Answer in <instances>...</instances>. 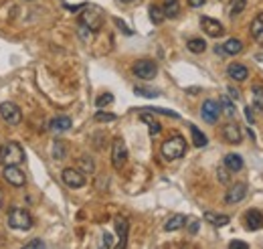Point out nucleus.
<instances>
[{
    "mask_svg": "<svg viewBox=\"0 0 263 249\" xmlns=\"http://www.w3.org/2000/svg\"><path fill=\"white\" fill-rule=\"evenodd\" d=\"M245 227L249 231H259L263 227V213L257 209H251L245 213Z\"/></svg>",
    "mask_w": 263,
    "mask_h": 249,
    "instance_id": "obj_14",
    "label": "nucleus"
},
{
    "mask_svg": "<svg viewBox=\"0 0 263 249\" xmlns=\"http://www.w3.org/2000/svg\"><path fill=\"white\" fill-rule=\"evenodd\" d=\"M184 223H186V217L184 215H172L168 221L164 223V231H178V229H182L184 227Z\"/></svg>",
    "mask_w": 263,
    "mask_h": 249,
    "instance_id": "obj_18",
    "label": "nucleus"
},
{
    "mask_svg": "<svg viewBox=\"0 0 263 249\" xmlns=\"http://www.w3.org/2000/svg\"><path fill=\"white\" fill-rule=\"evenodd\" d=\"M109 104H114V95L112 93H103V95H100V98H98V102H95V105H98V107H105Z\"/></svg>",
    "mask_w": 263,
    "mask_h": 249,
    "instance_id": "obj_34",
    "label": "nucleus"
},
{
    "mask_svg": "<svg viewBox=\"0 0 263 249\" xmlns=\"http://www.w3.org/2000/svg\"><path fill=\"white\" fill-rule=\"evenodd\" d=\"M227 91H229V98H233V100H239L241 98V93L235 89V87H227Z\"/></svg>",
    "mask_w": 263,
    "mask_h": 249,
    "instance_id": "obj_45",
    "label": "nucleus"
},
{
    "mask_svg": "<svg viewBox=\"0 0 263 249\" xmlns=\"http://www.w3.org/2000/svg\"><path fill=\"white\" fill-rule=\"evenodd\" d=\"M245 118L249 124H255V118H253V107H245Z\"/></svg>",
    "mask_w": 263,
    "mask_h": 249,
    "instance_id": "obj_43",
    "label": "nucleus"
},
{
    "mask_svg": "<svg viewBox=\"0 0 263 249\" xmlns=\"http://www.w3.org/2000/svg\"><path fill=\"white\" fill-rule=\"evenodd\" d=\"M150 112H156V114L168 116V118H174V120H178V118H181V116H178L176 112H170V109H162V107H150Z\"/></svg>",
    "mask_w": 263,
    "mask_h": 249,
    "instance_id": "obj_38",
    "label": "nucleus"
},
{
    "mask_svg": "<svg viewBox=\"0 0 263 249\" xmlns=\"http://www.w3.org/2000/svg\"><path fill=\"white\" fill-rule=\"evenodd\" d=\"M221 116V104L215 102V100H206L202 102V107H201V118L206 122V124H215Z\"/></svg>",
    "mask_w": 263,
    "mask_h": 249,
    "instance_id": "obj_9",
    "label": "nucleus"
},
{
    "mask_svg": "<svg viewBox=\"0 0 263 249\" xmlns=\"http://www.w3.org/2000/svg\"><path fill=\"white\" fill-rule=\"evenodd\" d=\"M190 136H192V144H195L197 148H202V146H206V136L197 128V126H190Z\"/></svg>",
    "mask_w": 263,
    "mask_h": 249,
    "instance_id": "obj_25",
    "label": "nucleus"
},
{
    "mask_svg": "<svg viewBox=\"0 0 263 249\" xmlns=\"http://www.w3.org/2000/svg\"><path fill=\"white\" fill-rule=\"evenodd\" d=\"M114 120H118L116 114H105V112H98V114H95V122H114Z\"/></svg>",
    "mask_w": 263,
    "mask_h": 249,
    "instance_id": "obj_36",
    "label": "nucleus"
},
{
    "mask_svg": "<svg viewBox=\"0 0 263 249\" xmlns=\"http://www.w3.org/2000/svg\"><path fill=\"white\" fill-rule=\"evenodd\" d=\"M116 24L120 26V31H123L126 35H132V29H128V26H126V22H121L120 19H116Z\"/></svg>",
    "mask_w": 263,
    "mask_h": 249,
    "instance_id": "obj_44",
    "label": "nucleus"
},
{
    "mask_svg": "<svg viewBox=\"0 0 263 249\" xmlns=\"http://www.w3.org/2000/svg\"><path fill=\"white\" fill-rule=\"evenodd\" d=\"M223 138H225V142H229V144H239L243 140V132L235 122H229V124H225V128H223Z\"/></svg>",
    "mask_w": 263,
    "mask_h": 249,
    "instance_id": "obj_13",
    "label": "nucleus"
},
{
    "mask_svg": "<svg viewBox=\"0 0 263 249\" xmlns=\"http://www.w3.org/2000/svg\"><path fill=\"white\" fill-rule=\"evenodd\" d=\"M253 109H263V87L261 85H253Z\"/></svg>",
    "mask_w": 263,
    "mask_h": 249,
    "instance_id": "obj_31",
    "label": "nucleus"
},
{
    "mask_svg": "<svg viewBox=\"0 0 263 249\" xmlns=\"http://www.w3.org/2000/svg\"><path fill=\"white\" fill-rule=\"evenodd\" d=\"M6 221H8V225L12 229H17V231H29L35 225L33 215L26 211V209H20V207H12V209L8 211Z\"/></svg>",
    "mask_w": 263,
    "mask_h": 249,
    "instance_id": "obj_2",
    "label": "nucleus"
},
{
    "mask_svg": "<svg viewBox=\"0 0 263 249\" xmlns=\"http://www.w3.org/2000/svg\"><path fill=\"white\" fill-rule=\"evenodd\" d=\"M0 118H2L8 126H19L20 120H22V112L17 104L4 102L2 105H0Z\"/></svg>",
    "mask_w": 263,
    "mask_h": 249,
    "instance_id": "obj_6",
    "label": "nucleus"
},
{
    "mask_svg": "<svg viewBox=\"0 0 263 249\" xmlns=\"http://www.w3.org/2000/svg\"><path fill=\"white\" fill-rule=\"evenodd\" d=\"M128 221L123 219V217H118L116 219V231H118V237H120V243H118V247L121 249V247H126V241H128Z\"/></svg>",
    "mask_w": 263,
    "mask_h": 249,
    "instance_id": "obj_17",
    "label": "nucleus"
},
{
    "mask_svg": "<svg viewBox=\"0 0 263 249\" xmlns=\"http://www.w3.org/2000/svg\"><path fill=\"white\" fill-rule=\"evenodd\" d=\"M148 15H150V21L154 22V24H160V22L166 19V17H164V10H162L160 6H156V4H152V6H150Z\"/></svg>",
    "mask_w": 263,
    "mask_h": 249,
    "instance_id": "obj_29",
    "label": "nucleus"
},
{
    "mask_svg": "<svg viewBox=\"0 0 263 249\" xmlns=\"http://www.w3.org/2000/svg\"><path fill=\"white\" fill-rule=\"evenodd\" d=\"M186 229H188V233L190 235H197L199 233V219H195V217H192V219H186Z\"/></svg>",
    "mask_w": 263,
    "mask_h": 249,
    "instance_id": "obj_35",
    "label": "nucleus"
},
{
    "mask_svg": "<svg viewBox=\"0 0 263 249\" xmlns=\"http://www.w3.org/2000/svg\"><path fill=\"white\" fill-rule=\"evenodd\" d=\"M204 221H209L211 225H215V227H225V225H229V217L227 215H219V213H213V211H206L204 213Z\"/></svg>",
    "mask_w": 263,
    "mask_h": 249,
    "instance_id": "obj_19",
    "label": "nucleus"
},
{
    "mask_svg": "<svg viewBox=\"0 0 263 249\" xmlns=\"http://www.w3.org/2000/svg\"><path fill=\"white\" fill-rule=\"evenodd\" d=\"M201 26H202V31L209 35L211 39H219V37L225 35V26L221 24L219 21L211 19V17H202V19H201Z\"/></svg>",
    "mask_w": 263,
    "mask_h": 249,
    "instance_id": "obj_11",
    "label": "nucleus"
},
{
    "mask_svg": "<svg viewBox=\"0 0 263 249\" xmlns=\"http://www.w3.org/2000/svg\"><path fill=\"white\" fill-rule=\"evenodd\" d=\"M121 2H128L130 4V2H136V0H121Z\"/></svg>",
    "mask_w": 263,
    "mask_h": 249,
    "instance_id": "obj_48",
    "label": "nucleus"
},
{
    "mask_svg": "<svg viewBox=\"0 0 263 249\" xmlns=\"http://www.w3.org/2000/svg\"><path fill=\"white\" fill-rule=\"evenodd\" d=\"M132 71L138 79H144V81H150V79H154L158 75V67L156 63L152 61V59H140V61H136L134 67H132Z\"/></svg>",
    "mask_w": 263,
    "mask_h": 249,
    "instance_id": "obj_4",
    "label": "nucleus"
},
{
    "mask_svg": "<svg viewBox=\"0 0 263 249\" xmlns=\"http://www.w3.org/2000/svg\"><path fill=\"white\" fill-rule=\"evenodd\" d=\"M24 160V150L19 142H6L0 146V164L10 166V164H20Z\"/></svg>",
    "mask_w": 263,
    "mask_h": 249,
    "instance_id": "obj_3",
    "label": "nucleus"
},
{
    "mask_svg": "<svg viewBox=\"0 0 263 249\" xmlns=\"http://www.w3.org/2000/svg\"><path fill=\"white\" fill-rule=\"evenodd\" d=\"M229 247H231V249H249V245H247L245 241H231Z\"/></svg>",
    "mask_w": 263,
    "mask_h": 249,
    "instance_id": "obj_41",
    "label": "nucleus"
},
{
    "mask_svg": "<svg viewBox=\"0 0 263 249\" xmlns=\"http://www.w3.org/2000/svg\"><path fill=\"white\" fill-rule=\"evenodd\" d=\"M71 118H67V116H57V118H53L51 124H49V128L55 132V134H59V132H67L69 128H71Z\"/></svg>",
    "mask_w": 263,
    "mask_h": 249,
    "instance_id": "obj_16",
    "label": "nucleus"
},
{
    "mask_svg": "<svg viewBox=\"0 0 263 249\" xmlns=\"http://www.w3.org/2000/svg\"><path fill=\"white\" fill-rule=\"evenodd\" d=\"M247 195V185L243 183H237V185H233L229 190H227V195H225V203L227 205H237L245 199Z\"/></svg>",
    "mask_w": 263,
    "mask_h": 249,
    "instance_id": "obj_12",
    "label": "nucleus"
},
{
    "mask_svg": "<svg viewBox=\"0 0 263 249\" xmlns=\"http://www.w3.org/2000/svg\"><path fill=\"white\" fill-rule=\"evenodd\" d=\"M160 152H162L164 160H168V162L178 160V158H182V156H184V152H186V140H184L182 136H178V134H176V136L168 138V140L162 144Z\"/></svg>",
    "mask_w": 263,
    "mask_h": 249,
    "instance_id": "obj_1",
    "label": "nucleus"
},
{
    "mask_svg": "<svg viewBox=\"0 0 263 249\" xmlns=\"http://www.w3.org/2000/svg\"><path fill=\"white\" fill-rule=\"evenodd\" d=\"M251 37L257 39V41L263 39V12H259V15L253 19V22H251Z\"/></svg>",
    "mask_w": 263,
    "mask_h": 249,
    "instance_id": "obj_24",
    "label": "nucleus"
},
{
    "mask_svg": "<svg viewBox=\"0 0 263 249\" xmlns=\"http://www.w3.org/2000/svg\"><path fill=\"white\" fill-rule=\"evenodd\" d=\"M140 120L144 122V124H148V132H150V136H156V134H160V130H162V126L160 124L152 118L148 112H142L140 114Z\"/></svg>",
    "mask_w": 263,
    "mask_h": 249,
    "instance_id": "obj_22",
    "label": "nucleus"
},
{
    "mask_svg": "<svg viewBox=\"0 0 263 249\" xmlns=\"http://www.w3.org/2000/svg\"><path fill=\"white\" fill-rule=\"evenodd\" d=\"M223 164L227 166V170H231V172H239V170L243 168V158H241L239 154H227L225 160H223Z\"/></svg>",
    "mask_w": 263,
    "mask_h": 249,
    "instance_id": "obj_20",
    "label": "nucleus"
},
{
    "mask_svg": "<svg viewBox=\"0 0 263 249\" xmlns=\"http://www.w3.org/2000/svg\"><path fill=\"white\" fill-rule=\"evenodd\" d=\"M186 47H188L190 53H204L206 43H204V39H190Z\"/></svg>",
    "mask_w": 263,
    "mask_h": 249,
    "instance_id": "obj_32",
    "label": "nucleus"
},
{
    "mask_svg": "<svg viewBox=\"0 0 263 249\" xmlns=\"http://www.w3.org/2000/svg\"><path fill=\"white\" fill-rule=\"evenodd\" d=\"M79 24L83 26H87L89 31H100L101 29V24H103V15H101V10L100 8H87V10H83L81 12V17H79Z\"/></svg>",
    "mask_w": 263,
    "mask_h": 249,
    "instance_id": "obj_5",
    "label": "nucleus"
},
{
    "mask_svg": "<svg viewBox=\"0 0 263 249\" xmlns=\"http://www.w3.org/2000/svg\"><path fill=\"white\" fill-rule=\"evenodd\" d=\"M53 158H55V160L67 158V146H65L63 140H55V142H53Z\"/></svg>",
    "mask_w": 263,
    "mask_h": 249,
    "instance_id": "obj_26",
    "label": "nucleus"
},
{
    "mask_svg": "<svg viewBox=\"0 0 263 249\" xmlns=\"http://www.w3.org/2000/svg\"><path fill=\"white\" fill-rule=\"evenodd\" d=\"M219 104H221V112H225L229 118H233L235 114H237V109H235V105H233V102L227 98V95H221V100H219Z\"/></svg>",
    "mask_w": 263,
    "mask_h": 249,
    "instance_id": "obj_28",
    "label": "nucleus"
},
{
    "mask_svg": "<svg viewBox=\"0 0 263 249\" xmlns=\"http://www.w3.org/2000/svg\"><path fill=\"white\" fill-rule=\"evenodd\" d=\"M247 6V0H231V4H229V17H239L241 12L245 10Z\"/></svg>",
    "mask_w": 263,
    "mask_h": 249,
    "instance_id": "obj_27",
    "label": "nucleus"
},
{
    "mask_svg": "<svg viewBox=\"0 0 263 249\" xmlns=\"http://www.w3.org/2000/svg\"><path fill=\"white\" fill-rule=\"evenodd\" d=\"M2 205H4V197H2V192H0V211H2Z\"/></svg>",
    "mask_w": 263,
    "mask_h": 249,
    "instance_id": "obj_47",
    "label": "nucleus"
},
{
    "mask_svg": "<svg viewBox=\"0 0 263 249\" xmlns=\"http://www.w3.org/2000/svg\"><path fill=\"white\" fill-rule=\"evenodd\" d=\"M243 51V43L239 39H229V41H225V45H223V53L225 55H237V53H241Z\"/></svg>",
    "mask_w": 263,
    "mask_h": 249,
    "instance_id": "obj_23",
    "label": "nucleus"
},
{
    "mask_svg": "<svg viewBox=\"0 0 263 249\" xmlns=\"http://www.w3.org/2000/svg\"><path fill=\"white\" fill-rule=\"evenodd\" d=\"M136 95H142V98H158L160 91L158 89H148V87H134Z\"/></svg>",
    "mask_w": 263,
    "mask_h": 249,
    "instance_id": "obj_33",
    "label": "nucleus"
},
{
    "mask_svg": "<svg viewBox=\"0 0 263 249\" xmlns=\"http://www.w3.org/2000/svg\"><path fill=\"white\" fill-rule=\"evenodd\" d=\"M126 162H128V146L121 138H116L112 146V164L116 170H121Z\"/></svg>",
    "mask_w": 263,
    "mask_h": 249,
    "instance_id": "obj_7",
    "label": "nucleus"
},
{
    "mask_svg": "<svg viewBox=\"0 0 263 249\" xmlns=\"http://www.w3.org/2000/svg\"><path fill=\"white\" fill-rule=\"evenodd\" d=\"M229 181H231V174L227 172V166H225V168L221 166V168H219V183L221 185H229Z\"/></svg>",
    "mask_w": 263,
    "mask_h": 249,
    "instance_id": "obj_37",
    "label": "nucleus"
},
{
    "mask_svg": "<svg viewBox=\"0 0 263 249\" xmlns=\"http://www.w3.org/2000/svg\"><path fill=\"white\" fill-rule=\"evenodd\" d=\"M116 243H114V235L112 233H103V247H114Z\"/></svg>",
    "mask_w": 263,
    "mask_h": 249,
    "instance_id": "obj_40",
    "label": "nucleus"
},
{
    "mask_svg": "<svg viewBox=\"0 0 263 249\" xmlns=\"http://www.w3.org/2000/svg\"><path fill=\"white\" fill-rule=\"evenodd\" d=\"M4 181L8 183V185H12V187H17V188H20V187H24V183H26V178H24V172L19 168V164H10V166H4Z\"/></svg>",
    "mask_w": 263,
    "mask_h": 249,
    "instance_id": "obj_8",
    "label": "nucleus"
},
{
    "mask_svg": "<svg viewBox=\"0 0 263 249\" xmlns=\"http://www.w3.org/2000/svg\"><path fill=\"white\" fill-rule=\"evenodd\" d=\"M227 75L233 79V81H245L249 77V69L241 63H231L227 67Z\"/></svg>",
    "mask_w": 263,
    "mask_h": 249,
    "instance_id": "obj_15",
    "label": "nucleus"
},
{
    "mask_svg": "<svg viewBox=\"0 0 263 249\" xmlns=\"http://www.w3.org/2000/svg\"><path fill=\"white\" fill-rule=\"evenodd\" d=\"M61 178L69 188H81L83 185H85V176H83V172L77 170V168H65L61 172Z\"/></svg>",
    "mask_w": 263,
    "mask_h": 249,
    "instance_id": "obj_10",
    "label": "nucleus"
},
{
    "mask_svg": "<svg viewBox=\"0 0 263 249\" xmlns=\"http://www.w3.org/2000/svg\"><path fill=\"white\" fill-rule=\"evenodd\" d=\"M162 10L166 19H176L178 12H181V4H178V0H164Z\"/></svg>",
    "mask_w": 263,
    "mask_h": 249,
    "instance_id": "obj_21",
    "label": "nucleus"
},
{
    "mask_svg": "<svg viewBox=\"0 0 263 249\" xmlns=\"http://www.w3.org/2000/svg\"><path fill=\"white\" fill-rule=\"evenodd\" d=\"M188 4H190L192 8H199V6L204 4V0H188Z\"/></svg>",
    "mask_w": 263,
    "mask_h": 249,
    "instance_id": "obj_46",
    "label": "nucleus"
},
{
    "mask_svg": "<svg viewBox=\"0 0 263 249\" xmlns=\"http://www.w3.org/2000/svg\"><path fill=\"white\" fill-rule=\"evenodd\" d=\"M91 33H93V31H89V29H87V26H83V24H79V37H81L83 41H85V43H89V39H91Z\"/></svg>",
    "mask_w": 263,
    "mask_h": 249,
    "instance_id": "obj_39",
    "label": "nucleus"
},
{
    "mask_svg": "<svg viewBox=\"0 0 263 249\" xmlns=\"http://www.w3.org/2000/svg\"><path fill=\"white\" fill-rule=\"evenodd\" d=\"M26 249H33V247H45V241H40V239H33V241H29L24 245Z\"/></svg>",
    "mask_w": 263,
    "mask_h": 249,
    "instance_id": "obj_42",
    "label": "nucleus"
},
{
    "mask_svg": "<svg viewBox=\"0 0 263 249\" xmlns=\"http://www.w3.org/2000/svg\"><path fill=\"white\" fill-rule=\"evenodd\" d=\"M77 164H79V170L81 172H89V174L95 172V162L89 156H79V162Z\"/></svg>",
    "mask_w": 263,
    "mask_h": 249,
    "instance_id": "obj_30",
    "label": "nucleus"
}]
</instances>
